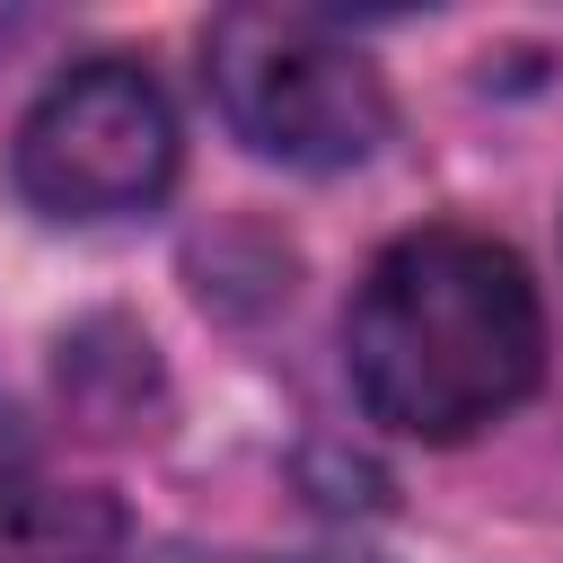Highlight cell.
Returning <instances> with one entry per match:
<instances>
[{"instance_id": "obj_4", "label": "cell", "mask_w": 563, "mask_h": 563, "mask_svg": "<svg viewBox=\"0 0 563 563\" xmlns=\"http://www.w3.org/2000/svg\"><path fill=\"white\" fill-rule=\"evenodd\" d=\"M62 396L88 431H132L141 405L158 396V361H150V334L123 325V317H88L70 343H62Z\"/></svg>"}, {"instance_id": "obj_5", "label": "cell", "mask_w": 563, "mask_h": 563, "mask_svg": "<svg viewBox=\"0 0 563 563\" xmlns=\"http://www.w3.org/2000/svg\"><path fill=\"white\" fill-rule=\"evenodd\" d=\"M9 537H18V563H114L123 519L106 493H26L9 510Z\"/></svg>"}, {"instance_id": "obj_3", "label": "cell", "mask_w": 563, "mask_h": 563, "mask_svg": "<svg viewBox=\"0 0 563 563\" xmlns=\"http://www.w3.org/2000/svg\"><path fill=\"white\" fill-rule=\"evenodd\" d=\"M9 176L44 220L150 211L176 176V114H167V97L141 62H114V53L79 62L26 106Z\"/></svg>"}, {"instance_id": "obj_2", "label": "cell", "mask_w": 563, "mask_h": 563, "mask_svg": "<svg viewBox=\"0 0 563 563\" xmlns=\"http://www.w3.org/2000/svg\"><path fill=\"white\" fill-rule=\"evenodd\" d=\"M220 123L282 167H361L387 141V79L308 9H220L202 35Z\"/></svg>"}, {"instance_id": "obj_1", "label": "cell", "mask_w": 563, "mask_h": 563, "mask_svg": "<svg viewBox=\"0 0 563 563\" xmlns=\"http://www.w3.org/2000/svg\"><path fill=\"white\" fill-rule=\"evenodd\" d=\"M343 369L369 422L431 449L475 440L545 369V308L528 264L484 229L396 238L343 308Z\"/></svg>"}]
</instances>
